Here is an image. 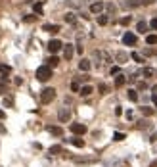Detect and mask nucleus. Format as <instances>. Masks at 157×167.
Returning a JSON list of instances; mask_svg holds the SVG:
<instances>
[{"label": "nucleus", "mask_w": 157, "mask_h": 167, "mask_svg": "<svg viewBox=\"0 0 157 167\" xmlns=\"http://www.w3.org/2000/svg\"><path fill=\"white\" fill-rule=\"evenodd\" d=\"M50 77H52V67H50V65H40V67L37 69V79L38 81L46 83Z\"/></svg>", "instance_id": "f257e3e1"}, {"label": "nucleus", "mask_w": 157, "mask_h": 167, "mask_svg": "<svg viewBox=\"0 0 157 167\" xmlns=\"http://www.w3.org/2000/svg\"><path fill=\"white\" fill-rule=\"evenodd\" d=\"M54 98H56V88H44L40 92V102L42 104H50Z\"/></svg>", "instance_id": "f03ea898"}, {"label": "nucleus", "mask_w": 157, "mask_h": 167, "mask_svg": "<svg viewBox=\"0 0 157 167\" xmlns=\"http://www.w3.org/2000/svg\"><path fill=\"white\" fill-rule=\"evenodd\" d=\"M58 119H60V123H67V121L71 119V111H69V108H60V111H58Z\"/></svg>", "instance_id": "7ed1b4c3"}, {"label": "nucleus", "mask_w": 157, "mask_h": 167, "mask_svg": "<svg viewBox=\"0 0 157 167\" xmlns=\"http://www.w3.org/2000/svg\"><path fill=\"white\" fill-rule=\"evenodd\" d=\"M63 48V42L61 40H58V39H52L50 42H48V50L52 52V54H56V52H60Z\"/></svg>", "instance_id": "20e7f679"}, {"label": "nucleus", "mask_w": 157, "mask_h": 167, "mask_svg": "<svg viewBox=\"0 0 157 167\" xmlns=\"http://www.w3.org/2000/svg\"><path fill=\"white\" fill-rule=\"evenodd\" d=\"M73 54H75V46H73V44H63V58L71 60Z\"/></svg>", "instance_id": "39448f33"}, {"label": "nucleus", "mask_w": 157, "mask_h": 167, "mask_svg": "<svg viewBox=\"0 0 157 167\" xmlns=\"http://www.w3.org/2000/svg\"><path fill=\"white\" fill-rule=\"evenodd\" d=\"M71 132H75V135H84V132H86V125H83V123H71Z\"/></svg>", "instance_id": "423d86ee"}, {"label": "nucleus", "mask_w": 157, "mask_h": 167, "mask_svg": "<svg viewBox=\"0 0 157 167\" xmlns=\"http://www.w3.org/2000/svg\"><path fill=\"white\" fill-rule=\"evenodd\" d=\"M123 42H125L127 46H134V44H136V35H132V33H125V35H123Z\"/></svg>", "instance_id": "0eeeda50"}, {"label": "nucleus", "mask_w": 157, "mask_h": 167, "mask_svg": "<svg viewBox=\"0 0 157 167\" xmlns=\"http://www.w3.org/2000/svg\"><path fill=\"white\" fill-rule=\"evenodd\" d=\"M60 25H54V23H44L42 25V31H46V33H52V35H56V33H60Z\"/></svg>", "instance_id": "6e6552de"}, {"label": "nucleus", "mask_w": 157, "mask_h": 167, "mask_svg": "<svg viewBox=\"0 0 157 167\" xmlns=\"http://www.w3.org/2000/svg\"><path fill=\"white\" fill-rule=\"evenodd\" d=\"M102 10H104V2H94L90 6V12L92 14H102Z\"/></svg>", "instance_id": "1a4fd4ad"}, {"label": "nucleus", "mask_w": 157, "mask_h": 167, "mask_svg": "<svg viewBox=\"0 0 157 167\" xmlns=\"http://www.w3.org/2000/svg\"><path fill=\"white\" fill-rule=\"evenodd\" d=\"M78 69H81V71H88V69H90V60L83 58L81 62H78Z\"/></svg>", "instance_id": "9d476101"}, {"label": "nucleus", "mask_w": 157, "mask_h": 167, "mask_svg": "<svg viewBox=\"0 0 157 167\" xmlns=\"http://www.w3.org/2000/svg\"><path fill=\"white\" fill-rule=\"evenodd\" d=\"M92 92H94V88L90 85H84V86H81V92H78V94H81V96H90Z\"/></svg>", "instance_id": "9b49d317"}, {"label": "nucleus", "mask_w": 157, "mask_h": 167, "mask_svg": "<svg viewBox=\"0 0 157 167\" xmlns=\"http://www.w3.org/2000/svg\"><path fill=\"white\" fill-rule=\"evenodd\" d=\"M48 132H50V135H54V137H61L63 135V129L61 127H48Z\"/></svg>", "instance_id": "f8f14e48"}, {"label": "nucleus", "mask_w": 157, "mask_h": 167, "mask_svg": "<svg viewBox=\"0 0 157 167\" xmlns=\"http://www.w3.org/2000/svg\"><path fill=\"white\" fill-rule=\"evenodd\" d=\"M136 31L138 33H148V23H146V21H138V25H136Z\"/></svg>", "instance_id": "ddd939ff"}, {"label": "nucleus", "mask_w": 157, "mask_h": 167, "mask_svg": "<svg viewBox=\"0 0 157 167\" xmlns=\"http://www.w3.org/2000/svg\"><path fill=\"white\" fill-rule=\"evenodd\" d=\"M125 83H127V77L119 73V75L115 77V86H123V85H125Z\"/></svg>", "instance_id": "4468645a"}, {"label": "nucleus", "mask_w": 157, "mask_h": 167, "mask_svg": "<svg viewBox=\"0 0 157 167\" xmlns=\"http://www.w3.org/2000/svg\"><path fill=\"white\" fill-rule=\"evenodd\" d=\"M58 63H60L58 56H52V58H48V60H46V65H50V67H56Z\"/></svg>", "instance_id": "2eb2a0df"}, {"label": "nucleus", "mask_w": 157, "mask_h": 167, "mask_svg": "<svg viewBox=\"0 0 157 167\" xmlns=\"http://www.w3.org/2000/svg\"><path fill=\"white\" fill-rule=\"evenodd\" d=\"M115 58H117V62H119V63H125V62L128 60V56H127L125 52H117V56H115Z\"/></svg>", "instance_id": "dca6fc26"}, {"label": "nucleus", "mask_w": 157, "mask_h": 167, "mask_svg": "<svg viewBox=\"0 0 157 167\" xmlns=\"http://www.w3.org/2000/svg\"><path fill=\"white\" fill-rule=\"evenodd\" d=\"M107 21H109L107 16H104V14H100V16H98V25H107Z\"/></svg>", "instance_id": "f3484780"}, {"label": "nucleus", "mask_w": 157, "mask_h": 167, "mask_svg": "<svg viewBox=\"0 0 157 167\" xmlns=\"http://www.w3.org/2000/svg\"><path fill=\"white\" fill-rule=\"evenodd\" d=\"M130 58H132L134 62H136V63H144V58H142V56H140L138 52H132V54H130Z\"/></svg>", "instance_id": "a211bd4d"}, {"label": "nucleus", "mask_w": 157, "mask_h": 167, "mask_svg": "<svg viewBox=\"0 0 157 167\" xmlns=\"http://www.w3.org/2000/svg\"><path fill=\"white\" fill-rule=\"evenodd\" d=\"M71 144H73V146H77V148H83L84 146V140L83 138H71Z\"/></svg>", "instance_id": "6ab92c4d"}, {"label": "nucleus", "mask_w": 157, "mask_h": 167, "mask_svg": "<svg viewBox=\"0 0 157 167\" xmlns=\"http://www.w3.org/2000/svg\"><path fill=\"white\" fill-rule=\"evenodd\" d=\"M146 44H150V46L151 44H157V35H148L146 37Z\"/></svg>", "instance_id": "aec40b11"}, {"label": "nucleus", "mask_w": 157, "mask_h": 167, "mask_svg": "<svg viewBox=\"0 0 157 167\" xmlns=\"http://www.w3.org/2000/svg\"><path fill=\"white\" fill-rule=\"evenodd\" d=\"M128 100H132V102H136V100H138V92L136 90H134V88H130V90H128Z\"/></svg>", "instance_id": "412c9836"}, {"label": "nucleus", "mask_w": 157, "mask_h": 167, "mask_svg": "<svg viewBox=\"0 0 157 167\" xmlns=\"http://www.w3.org/2000/svg\"><path fill=\"white\" fill-rule=\"evenodd\" d=\"M23 21H25V23H35V21H37V16H33V14L23 16Z\"/></svg>", "instance_id": "4be33fe9"}, {"label": "nucleus", "mask_w": 157, "mask_h": 167, "mask_svg": "<svg viewBox=\"0 0 157 167\" xmlns=\"http://www.w3.org/2000/svg\"><path fill=\"white\" fill-rule=\"evenodd\" d=\"M75 14L73 12H69V14H65V21H67V23H75Z\"/></svg>", "instance_id": "5701e85b"}, {"label": "nucleus", "mask_w": 157, "mask_h": 167, "mask_svg": "<svg viewBox=\"0 0 157 167\" xmlns=\"http://www.w3.org/2000/svg\"><path fill=\"white\" fill-rule=\"evenodd\" d=\"M125 138H127V135H125V132H115V135H113V140H117V142L125 140Z\"/></svg>", "instance_id": "b1692460"}, {"label": "nucleus", "mask_w": 157, "mask_h": 167, "mask_svg": "<svg viewBox=\"0 0 157 167\" xmlns=\"http://www.w3.org/2000/svg\"><path fill=\"white\" fill-rule=\"evenodd\" d=\"M71 90L73 92H81V85H78V81H73L71 83Z\"/></svg>", "instance_id": "393cba45"}, {"label": "nucleus", "mask_w": 157, "mask_h": 167, "mask_svg": "<svg viewBox=\"0 0 157 167\" xmlns=\"http://www.w3.org/2000/svg\"><path fill=\"white\" fill-rule=\"evenodd\" d=\"M130 19H132L130 16H125V17H121V19H119V23H121V25H128V23H130Z\"/></svg>", "instance_id": "a878e982"}, {"label": "nucleus", "mask_w": 157, "mask_h": 167, "mask_svg": "<svg viewBox=\"0 0 157 167\" xmlns=\"http://www.w3.org/2000/svg\"><path fill=\"white\" fill-rule=\"evenodd\" d=\"M142 75H144V77H151V75H153V69L144 67V69H142Z\"/></svg>", "instance_id": "bb28decb"}, {"label": "nucleus", "mask_w": 157, "mask_h": 167, "mask_svg": "<svg viewBox=\"0 0 157 167\" xmlns=\"http://www.w3.org/2000/svg\"><path fill=\"white\" fill-rule=\"evenodd\" d=\"M100 92H102V94H107V92H109V86H107L105 83H102V85H100Z\"/></svg>", "instance_id": "cd10ccee"}, {"label": "nucleus", "mask_w": 157, "mask_h": 167, "mask_svg": "<svg viewBox=\"0 0 157 167\" xmlns=\"http://www.w3.org/2000/svg\"><path fill=\"white\" fill-rule=\"evenodd\" d=\"M35 14H40L42 16V2H37L35 4Z\"/></svg>", "instance_id": "c85d7f7f"}, {"label": "nucleus", "mask_w": 157, "mask_h": 167, "mask_svg": "<svg viewBox=\"0 0 157 167\" xmlns=\"http://www.w3.org/2000/svg\"><path fill=\"white\" fill-rule=\"evenodd\" d=\"M60 152H63L61 146H52V148H50V154H60Z\"/></svg>", "instance_id": "c756f323"}, {"label": "nucleus", "mask_w": 157, "mask_h": 167, "mask_svg": "<svg viewBox=\"0 0 157 167\" xmlns=\"http://www.w3.org/2000/svg\"><path fill=\"white\" fill-rule=\"evenodd\" d=\"M142 114L144 115H153V109L151 108H142Z\"/></svg>", "instance_id": "7c9ffc66"}, {"label": "nucleus", "mask_w": 157, "mask_h": 167, "mask_svg": "<svg viewBox=\"0 0 157 167\" xmlns=\"http://www.w3.org/2000/svg\"><path fill=\"white\" fill-rule=\"evenodd\" d=\"M150 27H151V29H155V31H157V16H155V17H153V19H151V21H150Z\"/></svg>", "instance_id": "2f4dec72"}, {"label": "nucleus", "mask_w": 157, "mask_h": 167, "mask_svg": "<svg viewBox=\"0 0 157 167\" xmlns=\"http://www.w3.org/2000/svg\"><path fill=\"white\" fill-rule=\"evenodd\" d=\"M142 2H138V0H132V2H127V6H130V8H136V6H140Z\"/></svg>", "instance_id": "473e14b6"}, {"label": "nucleus", "mask_w": 157, "mask_h": 167, "mask_svg": "<svg viewBox=\"0 0 157 167\" xmlns=\"http://www.w3.org/2000/svg\"><path fill=\"white\" fill-rule=\"evenodd\" d=\"M0 71H2V73H10V67H8V65H2V63H0Z\"/></svg>", "instance_id": "72a5a7b5"}, {"label": "nucleus", "mask_w": 157, "mask_h": 167, "mask_svg": "<svg viewBox=\"0 0 157 167\" xmlns=\"http://www.w3.org/2000/svg\"><path fill=\"white\" fill-rule=\"evenodd\" d=\"M111 75H119V65H113V67H111Z\"/></svg>", "instance_id": "f704fd0d"}, {"label": "nucleus", "mask_w": 157, "mask_h": 167, "mask_svg": "<svg viewBox=\"0 0 157 167\" xmlns=\"http://www.w3.org/2000/svg\"><path fill=\"white\" fill-rule=\"evenodd\" d=\"M105 8H107V12H115V6L113 4H105Z\"/></svg>", "instance_id": "c9c22d12"}, {"label": "nucleus", "mask_w": 157, "mask_h": 167, "mask_svg": "<svg viewBox=\"0 0 157 167\" xmlns=\"http://www.w3.org/2000/svg\"><path fill=\"white\" fill-rule=\"evenodd\" d=\"M146 54H148V56H155V54H157V52H155V50H153V48H148V50H146Z\"/></svg>", "instance_id": "e433bc0d"}, {"label": "nucleus", "mask_w": 157, "mask_h": 167, "mask_svg": "<svg viewBox=\"0 0 157 167\" xmlns=\"http://www.w3.org/2000/svg\"><path fill=\"white\" fill-rule=\"evenodd\" d=\"M121 114H123V109H121V106H117L115 108V115H121Z\"/></svg>", "instance_id": "4c0bfd02"}, {"label": "nucleus", "mask_w": 157, "mask_h": 167, "mask_svg": "<svg viewBox=\"0 0 157 167\" xmlns=\"http://www.w3.org/2000/svg\"><path fill=\"white\" fill-rule=\"evenodd\" d=\"M151 2H153V0H142V4H146V6H150Z\"/></svg>", "instance_id": "58836bf2"}, {"label": "nucleus", "mask_w": 157, "mask_h": 167, "mask_svg": "<svg viewBox=\"0 0 157 167\" xmlns=\"http://www.w3.org/2000/svg\"><path fill=\"white\" fill-rule=\"evenodd\" d=\"M4 117H6V114H4L2 109H0V119H4Z\"/></svg>", "instance_id": "ea45409f"}, {"label": "nucleus", "mask_w": 157, "mask_h": 167, "mask_svg": "<svg viewBox=\"0 0 157 167\" xmlns=\"http://www.w3.org/2000/svg\"><path fill=\"white\" fill-rule=\"evenodd\" d=\"M153 106H157V94L153 96Z\"/></svg>", "instance_id": "a19ab883"}, {"label": "nucleus", "mask_w": 157, "mask_h": 167, "mask_svg": "<svg viewBox=\"0 0 157 167\" xmlns=\"http://www.w3.org/2000/svg\"><path fill=\"white\" fill-rule=\"evenodd\" d=\"M2 92H4V86H2V85H0V94H2Z\"/></svg>", "instance_id": "79ce46f5"}]
</instances>
